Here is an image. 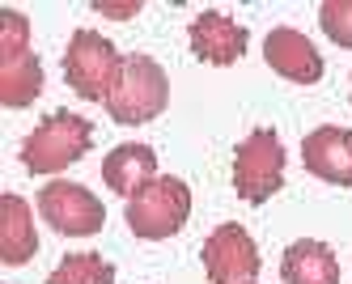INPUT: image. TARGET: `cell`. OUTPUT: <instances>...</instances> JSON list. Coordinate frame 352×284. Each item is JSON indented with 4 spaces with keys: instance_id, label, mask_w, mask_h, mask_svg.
<instances>
[{
    "instance_id": "1",
    "label": "cell",
    "mask_w": 352,
    "mask_h": 284,
    "mask_svg": "<svg viewBox=\"0 0 352 284\" xmlns=\"http://www.w3.org/2000/svg\"><path fill=\"white\" fill-rule=\"evenodd\" d=\"M89 144H94V123L72 111H56L21 140V166L30 174H56L72 162H81Z\"/></svg>"
},
{
    "instance_id": "2",
    "label": "cell",
    "mask_w": 352,
    "mask_h": 284,
    "mask_svg": "<svg viewBox=\"0 0 352 284\" xmlns=\"http://www.w3.org/2000/svg\"><path fill=\"white\" fill-rule=\"evenodd\" d=\"M123 60L128 56H119L111 39L98 30H77L64 51V76L85 102H107L123 76Z\"/></svg>"
},
{
    "instance_id": "3",
    "label": "cell",
    "mask_w": 352,
    "mask_h": 284,
    "mask_svg": "<svg viewBox=\"0 0 352 284\" xmlns=\"http://www.w3.org/2000/svg\"><path fill=\"white\" fill-rule=\"evenodd\" d=\"M166 102H170V81H166V72L153 56H128L123 60V76H119L115 94L107 98V111H111L115 123H123V127L148 123L166 111Z\"/></svg>"
},
{
    "instance_id": "4",
    "label": "cell",
    "mask_w": 352,
    "mask_h": 284,
    "mask_svg": "<svg viewBox=\"0 0 352 284\" xmlns=\"http://www.w3.org/2000/svg\"><path fill=\"white\" fill-rule=\"evenodd\" d=\"M187 217H191V191H187L183 178H170V174H157L144 191H136L128 199V225H132V234L148 238V242L174 238L187 225Z\"/></svg>"
},
{
    "instance_id": "5",
    "label": "cell",
    "mask_w": 352,
    "mask_h": 284,
    "mask_svg": "<svg viewBox=\"0 0 352 284\" xmlns=\"http://www.w3.org/2000/svg\"><path fill=\"white\" fill-rule=\"evenodd\" d=\"M285 183V144L272 127L250 132L234 153V191L246 204H263Z\"/></svg>"
},
{
    "instance_id": "6",
    "label": "cell",
    "mask_w": 352,
    "mask_h": 284,
    "mask_svg": "<svg viewBox=\"0 0 352 284\" xmlns=\"http://www.w3.org/2000/svg\"><path fill=\"white\" fill-rule=\"evenodd\" d=\"M38 212L43 221L56 229V234H68V238H89L107 225V208L89 187L81 183H47L38 191Z\"/></svg>"
},
{
    "instance_id": "7",
    "label": "cell",
    "mask_w": 352,
    "mask_h": 284,
    "mask_svg": "<svg viewBox=\"0 0 352 284\" xmlns=\"http://www.w3.org/2000/svg\"><path fill=\"white\" fill-rule=\"evenodd\" d=\"M259 267V246L242 225H217L204 242V272L212 284H255Z\"/></svg>"
},
{
    "instance_id": "8",
    "label": "cell",
    "mask_w": 352,
    "mask_h": 284,
    "mask_svg": "<svg viewBox=\"0 0 352 284\" xmlns=\"http://www.w3.org/2000/svg\"><path fill=\"white\" fill-rule=\"evenodd\" d=\"M301 162L322 183L352 187V132L348 127H314L301 140Z\"/></svg>"
},
{
    "instance_id": "9",
    "label": "cell",
    "mask_w": 352,
    "mask_h": 284,
    "mask_svg": "<svg viewBox=\"0 0 352 284\" xmlns=\"http://www.w3.org/2000/svg\"><path fill=\"white\" fill-rule=\"evenodd\" d=\"M263 56H267V68L280 72L285 81L314 85L318 76H322V56H318V47L301 34V30H289V25H280V30L267 34Z\"/></svg>"
},
{
    "instance_id": "10",
    "label": "cell",
    "mask_w": 352,
    "mask_h": 284,
    "mask_svg": "<svg viewBox=\"0 0 352 284\" xmlns=\"http://www.w3.org/2000/svg\"><path fill=\"white\" fill-rule=\"evenodd\" d=\"M246 43H250L246 25H238L234 17H225V13H199L191 21V51L204 64H217V68L238 64L246 56Z\"/></svg>"
},
{
    "instance_id": "11",
    "label": "cell",
    "mask_w": 352,
    "mask_h": 284,
    "mask_svg": "<svg viewBox=\"0 0 352 284\" xmlns=\"http://www.w3.org/2000/svg\"><path fill=\"white\" fill-rule=\"evenodd\" d=\"M153 178H157V153L148 144H119L102 162V183L119 195H128V199L136 191H144Z\"/></svg>"
},
{
    "instance_id": "12",
    "label": "cell",
    "mask_w": 352,
    "mask_h": 284,
    "mask_svg": "<svg viewBox=\"0 0 352 284\" xmlns=\"http://www.w3.org/2000/svg\"><path fill=\"white\" fill-rule=\"evenodd\" d=\"M38 234H34V212L21 195H0V259L9 267H21L34 259Z\"/></svg>"
},
{
    "instance_id": "13",
    "label": "cell",
    "mask_w": 352,
    "mask_h": 284,
    "mask_svg": "<svg viewBox=\"0 0 352 284\" xmlns=\"http://www.w3.org/2000/svg\"><path fill=\"white\" fill-rule=\"evenodd\" d=\"M280 276H285V284H340L336 250L327 246V242L301 238V242H293V246L285 250Z\"/></svg>"
},
{
    "instance_id": "14",
    "label": "cell",
    "mask_w": 352,
    "mask_h": 284,
    "mask_svg": "<svg viewBox=\"0 0 352 284\" xmlns=\"http://www.w3.org/2000/svg\"><path fill=\"white\" fill-rule=\"evenodd\" d=\"M43 94V64L34 51L26 56H13V60H0V102L5 107H30V102Z\"/></svg>"
},
{
    "instance_id": "15",
    "label": "cell",
    "mask_w": 352,
    "mask_h": 284,
    "mask_svg": "<svg viewBox=\"0 0 352 284\" xmlns=\"http://www.w3.org/2000/svg\"><path fill=\"white\" fill-rule=\"evenodd\" d=\"M115 267L102 254H68V259L47 276V284H111Z\"/></svg>"
},
{
    "instance_id": "16",
    "label": "cell",
    "mask_w": 352,
    "mask_h": 284,
    "mask_svg": "<svg viewBox=\"0 0 352 284\" xmlns=\"http://www.w3.org/2000/svg\"><path fill=\"white\" fill-rule=\"evenodd\" d=\"M30 51V21L17 9H0V60L26 56Z\"/></svg>"
},
{
    "instance_id": "17",
    "label": "cell",
    "mask_w": 352,
    "mask_h": 284,
    "mask_svg": "<svg viewBox=\"0 0 352 284\" xmlns=\"http://www.w3.org/2000/svg\"><path fill=\"white\" fill-rule=\"evenodd\" d=\"M318 21H322V30L331 43L352 47V0H327L318 9Z\"/></svg>"
},
{
    "instance_id": "18",
    "label": "cell",
    "mask_w": 352,
    "mask_h": 284,
    "mask_svg": "<svg viewBox=\"0 0 352 284\" xmlns=\"http://www.w3.org/2000/svg\"><path fill=\"white\" fill-rule=\"evenodd\" d=\"M94 13L115 17V21H128V17H136V13H140V5H136V0H128V5H107V0H98V5H94Z\"/></svg>"
}]
</instances>
